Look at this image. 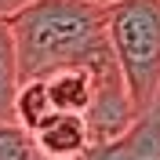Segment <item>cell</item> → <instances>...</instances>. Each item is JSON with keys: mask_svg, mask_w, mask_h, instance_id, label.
<instances>
[{"mask_svg": "<svg viewBox=\"0 0 160 160\" xmlns=\"http://www.w3.org/2000/svg\"><path fill=\"white\" fill-rule=\"evenodd\" d=\"M22 80L48 77L62 66H102L113 58L109 8L91 0H33L11 15Z\"/></svg>", "mask_w": 160, "mask_h": 160, "instance_id": "1", "label": "cell"}, {"mask_svg": "<svg viewBox=\"0 0 160 160\" xmlns=\"http://www.w3.org/2000/svg\"><path fill=\"white\" fill-rule=\"evenodd\" d=\"M106 33L135 109H149L160 95V0L113 4Z\"/></svg>", "mask_w": 160, "mask_h": 160, "instance_id": "2", "label": "cell"}, {"mask_svg": "<svg viewBox=\"0 0 160 160\" xmlns=\"http://www.w3.org/2000/svg\"><path fill=\"white\" fill-rule=\"evenodd\" d=\"M120 73L117 58L102 62V66H62V69L48 73V91H51V102H55V109L58 113H80V117H88L95 98H98V88L102 80Z\"/></svg>", "mask_w": 160, "mask_h": 160, "instance_id": "3", "label": "cell"}, {"mask_svg": "<svg viewBox=\"0 0 160 160\" xmlns=\"http://www.w3.org/2000/svg\"><path fill=\"white\" fill-rule=\"evenodd\" d=\"M84 160H160V95L149 109H142L124 135L91 146Z\"/></svg>", "mask_w": 160, "mask_h": 160, "instance_id": "4", "label": "cell"}, {"mask_svg": "<svg viewBox=\"0 0 160 160\" xmlns=\"http://www.w3.org/2000/svg\"><path fill=\"white\" fill-rule=\"evenodd\" d=\"M37 146L55 160H84V153L95 146L91 128L80 113H55L40 131H33Z\"/></svg>", "mask_w": 160, "mask_h": 160, "instance_id": "5", "label": "cell"}, {"mask_svg": "<svg viewBox=\"0 0 160 160\" xmlns=\"http://www.w3.org/2000/svg\"><path fill=\"white\" fill-rule=\"evenodd\" d=\"M22 88L18 69V44L11 33V22L0 18V120H15V95Z\"/></svg>", "mask_w": 160, "mask_h": 160, "instance_id": "6", "label": "cell"}, {"mask_svg": "<svg viewBox=\"0 0 160 160\" xmlns=\"http://www.w3.org/2000/svg\"><path fill=\"white\" fill-rule=\"evenodd\" d=\"M55 102H51V91H48V80L44 77H33V80H22L18 95H15V120H18L26 131H40L55 117Z\"/></svg>", "mask_w": 160, "mask_h": 160, "instance_id": "7", "label": "cell"}, {"mask_svg": "<svg viewBox=\"0 0 160 160\" xmlns=\"http://www.w3.org/2000/svg\"><path fill=\"white\" fill-rule=\"evenodd\" d=\"M0 160H55L37 146L33 131H26L18 120H0Z\"/></svg>", "mask_w": 160, "mask_h": 160, "instance_id": "8", "label": "cell"}, {"mask_svg": "<svg viewBox=\"0 0 160 160\" xmlns=\"http://www.w3.org/2000/svg\"><path fill=\"white\" fill-rule=\"evenodd\" d=\"M26 4H33V0H0V18H11V15L22 11Z\"/></svg>", "mask_w": 160, "mask_h": 160, "instance_id": "9", "label": "cell"}, {"mask_svg": "<svg viewBox=\"0 0 160 160\" xmlns=\"http://www.w3.org/2000/svg\"><path fill=\"white\" fill-rule=\"evenodd\" d=\"M91 4H102V8H113V4H120V0H91Z\"/></svg>", "mask_w": 160, "mask_h": 160, "instance_id": "10", "label": "cell"}]
</instances>
